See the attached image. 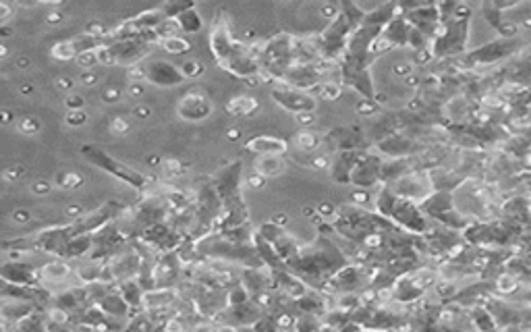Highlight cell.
Returning <instances> with one entry per match:
<instances>
[{
	"label": "cell",
	"instance_id": "cell-6",
	"mask_svg": "<svg viewBox=\"0 0 531 332\" xmlns=\"http://www.w3.org/2000/svg\"><path fill=\"white\" fill-rule=\"evenodd\" d=\"M391 187H393V191H395L401 199H407V202H413V204H417V206H421L425 199L436 191L432 173H430V170H423V168H417V170H413V173L401 177V179L395 181Z\"/></svg>",
	"mask_w": 531,
	"mask_h": 332
},
{
	"label": "cell",
	"instance_id": "cell-26",
	"mask_svg": "<svg viewBox=\"0 0 531 332\" xmlns=\"http://www.w3.org/2000/svg\"><path fill=\"white\" fill-rule=\"evenodd\" d=\"M36 311H42L36 303L17 301V299H5V303H3V320H5V326H9V324L17 326L19 322H23L25 318H29V316L36 314Z\"/></svg>",
	"mask_w": 531,
	"mask_h": 332
},
{
	"label": "cell",
	"instance_id": "cell-34",
	"mask_svg": "<svg viewBox=\"0 0 531 332\" xmlns=\"http://www.w3.org/2000/svg\"><path fill=\"white\" fill-rule=\"evenodd\" d=\"M158 44H160L162 50H166L173 56H181V54L191 52V42L183 36H169V38H162Z\"/></svg>",
	"mask_w": 531,
	"mask_h": 332
},
{
	"label": "cell",
	"instance_id": "cell-14",
	"mask_svg": "<svg viewBox=\"0 0 531 332\" xmlns=\"http://www.w3.org/2000/svg\"><path fill=\"white\" fill-rule=\"evenodd\" d=\"M143 79L156 88H177L187 79V75L175 62L156 58L143 66Z\"/></svg>",
	"mask_w": 531,
	"mask_h": 332
},
{
	"label": "cell",
	"instance_id": "cell-8",
	"mask_svg": "<svg viewBox=\"0 0 531 332\" xmlns=\"http://www.w3.org/2000/svg\"><path fill=\"white\" fill-rule=\"evenodd\" d=\"M324 146L338 154V152H369L373 146L365 133L355 127H336L324 136Z\"/></svg>",
	"mask_w": 531,
	"mask_h": 332
},
{
	"label": "cell",
	"instance_id": "cell-40",
	"mask_svg": "<svg viewBox=\"0 0 531 332\" xmlns=\"http://www.w3.org/2000/svg\"><path fill=\"white\" fill-rule=\"evenodd\" d=\"M0 11H3V17H0V21H7L11 17V7L7 3H0Z\"/></svg>",
	"mask_w": 531,
	"mask_h": 332
},
{
	"label": "cell",
	"instance_id": "cell-38",
	"mask_svg": "<svg viewBox=\"0 0 531 332\" xmlns=\"http://www.w3.org/2000/svg\"><path fill=\"white\" fill-rule=\"evenodd\" d=\"M343 92V86L341 84H322L320 90H318V98H324V100H336Z\"/></svg>",
	"mask_w": 531,
	"mask_h": 332
},
{
	"label": "cell",
	"instance_id": "cell-2",
	"mask_svg": "<svg viewBox=\"0 0 531 332\" xmlns=\"http://www.w3.org/2000/svg\"><path fill=\"white\" fill-rule=\"evenodd\" d=\"M158 42H160L158 31H151V34L139 36V38H129V40L106 42L102 46V60L116 62L123 66H133L149 52V46H154Z\"/></svg>",
	"mask_w": 531,
	"mask_h": 332
},
{
	"label": "cell",
	"instance_id": "cell-13",
	"mask_svg": "<svg viewBox=\"0 0 531 332\" xmlns=\"http://www.w3.org/2000/svg\"><path fill=\"white\" fill-rule=\"evenodd\" d=\"M220 69H224L226 73H231L235 77H241V79H254V77L262 75V62L247 44L239 42L235 52L226 58V62L220 66Z\"/></svg>",
	"mask_w": 531,
	"mask_h": 332
},
{
	"label": "cell",
	"instance_id": "cell-4",
	"mask_svg": "<svg viewBox=\"0 0 531 332\" xmlns=\"http://www.w3.org/2000/svg\"><path fill=\"white\" fill-rule=\"evenodd\" d=\"M239 40H235L233 36V27H231V17L226 13V9H218L214 13L212 25H210V50L214 60L222 66L226 62L235 48H237Z\"/></svg>",
	"mask_w": 531,
	"mask_h": 332
},
{
	"label": "cell",
	"instance_id": "cell-35",
	"mask_svg": "<svg viewBox=\"0 0 531 332\" xmlns=\"http://www.w3.org/2000/svg\"><path fill=\"white\" fill-rule=\"evenodd\" d=\"M251 301V295H249V291L243 287V283L239 281V283H235L233 287H229L226 289V303H229L231 307H235V305H243V303H249Z\"/></svg>",
	"mask_w": 531,
	"mask_h": 332
},
{
	"label": "cell",
	"instance_id": "cell-5",
	"mask_svg": "<svg viewBox=\"0 0 531 332\" xmlns=\"http://www.w3.org/2000/svg\"><path fill=\"white\" fill-rule=\"evenodd\" d=\"M270 94H272V100L280 108H284L291 114H297V118L316 114V110H318V96H314L310 92H303V90L291 88L284 84H274Z\"/></svg>",
	"mask_w": 531,
	"mask_h": 332
},
{
	"label": "cell",
	"instance_id": "cell-36",
	"mask_svg": "<svg viewBox=\"0 0 531 332\" xmlns=\"http://www.w3.org/2000/svg\"><path fill=\"white\" fill-rule=\"evenodd\" d=\"M50 56L56 58V60H71V58H77L79 54H77V50H75V46H73V40H62V42L52 46Z\"/></svg>",
	"mask_w": 531,
	"mask_h": 332
},
{
	"label": "cell",
	"instance_id": "cell-12",
	"mask_svg": "<svg viewBox=\"0 0 531 332\" xmlns=\"http://www.w3.org/2000/svg\"><path fill=\"white\" fill-rule=\"evenodd\" d=\"M401 231L417 235V237H425L430 233V222L425 218V212L421 210V206L407 202V199H399V204L393 212L391 218Z\"/></svg>",
	"mask_w": 531,
	"mask_h": 332
},
{
	"label": "cell",
	"instance_id": "cell-28",
	"mask_svg": "<svg viewBox=\"0 0 531 332\" xmlns=\"http://www.w3.org/2000/svg\"><path fill=\"white\" fill-rule=\"evenodd\" d=\"M254 168L262 179H272V177H280L286 170V160L284 156H258L254 162Z\"/></svg>",
	"mask_w": 531,
	"mask_h": 332
},
{
	"label": "cell",
	"instance_id": "cell-25",
	"mask_svg": "<svg viewBox=\"0 0 531 332\" xmlns=\"http://www.w3.org/2000/svg\"><path fill=\"white\" fill-rule=\"evenodd\" d=\"M75 274V270L71 268V264L66 259H56V261H48L40 268V281L42 285H62L66 283L71 277Z\"/></svg>",
	"mask_w": 531,
	"mask_h": 332
},
{
	"label": "cell",
	"instance_id": "cell-17",
	"mask_svg": "<svg viewBox=\"0 0 531 332\" xmlns=\"http://www.w3.org/2000/svg\"><path fill=\"white\" fill-rule=\"evenodd\" d=\"M382 162H384V158L380 154H375L373 150L363 152L351 173L349 185L359 187V189H369L375 183H382Z\"/></svg>",
	"mask_w": 531,
	"mask_h": 332
},
{
	"label": "cell",
	"instance_id": "cell-1",
	"mask_svg": "<svg viewBox=\"0 0 531 332\" xmlns=\"http://www.w3.org/2000/svg\"><path fill=\"white\" fill-rule=\"evenodd\" d=\"M82 156H84L90 164H94L96 168L108 173L110 177H114V179H119V181H123V183H127L129 187L137 189L139 193L145 195V193L149 191L151 181H149L143 173H139L137 168H133V166H129V164H125V162L112 158V156L106 154L102 148L92 146V144H86V146H82Z\"/></svg>",
	"mask_w": 531,
	"mask_h": 332
},
{
	"label": "cell",
	"instance_id": "cell-21",
	"mask_svg": "<svg viewBox=\"0 0 531 332\" xmlns=\"http://www.w3.org/2000/svg\"><path fill=\"white\" fill-rule=\"evenodd\" d=\"M0 277L9 285L17 287H38L42 285L40 281V268H34L32 264L25 261H9L0 268Z\"/></svg>",
	"mask_w": 531,
	"mask_h": 332
},
{
	"label": "cell",
	"instance_id": "cell-30",
	"mask_svg": "<svg viewBox=\"0 0 531 332\" xmlns=\"http://www.w3.org/2000/svg\"><path fill=\"white\" fill-rule=\"evenodd\" d=\"M399 199L401 197L393 191L391 185H382L380 191H378V195H375V214H380V216L391 220L393 212H395V208L399 204Z\"/></svg>",
	"mask_w": 531,
	"mask_h": 332
},
{
	"label": "cell",
	"instance_id": "cell-33",
	"mask_svg": "<svg viewBox=\"0 0 531 332\" xmlns=\"http://www.w3.org/2000/svg\"><path fill=\"white\" fill-rule=\"evenodd\" d=\"M96 247V239L94 235H79V237H73L66 245V255L64 259H71V257H82L86 253H90L92 249Z\"/></svg>",
	"mask_w": 531,
	"mask_h": 332
},
{
	"label": "cell",
	"instance_id": "cell-18",
	"mask_svg": "<svg viewBox=\"0 0 531 332\" xmlns=\"http://www.w3.org/2000/svg\"><path fill=\"white\" fill-rule=\"evenodd\" d=\"M278 84L303 90V92H310L312 90H320V86L324 84L322 71H320V62L316 64H293L291 69L282 75V79Z\"/></svg>",
	"mask_w": 531,
	"mask_h": 332
},
{
	"label": "cell",
	"instance_id": "cell-7",
	"mask_svg": "<svg viewBox=\"0 0 531 332\" xmlns=\"http://www.w3.org/2000/svg\"><path fill=\"white\" fill-rule=\"evenodd\" d=\"M371 150L382 158H417L423 152H428L421 142L413 140L405 131H397L393 136L375 142Z\"/></svg>",
	"mask_w": 531,
	"mask_h": 332
},
{
	"label": "cell",
	"instance_id": "cell-27",
	"mask_svg": "<svg viewBox=\"0 0 531 332\" xmlns=\"http://www.w3.org/2000/svg\"><path fill=\"white\" fill-rule=\"evenodd\" d=\"M106 316H110V318H119V320H129V318H133L131 314H133V309H131V305L125 301V297L119 293V289H114L112 293H108L100 303H96Z\"/></svg>",
	"mask_w": 531,
	"mask_h": 332
},
{
	"label": "cell",
	"instance_id": "cell-37",
	"mask_svg": "<svg viewBox=\"0 0 531 332\" xmlns=\"http://www.w3.org/2000/svg\"><path fill=\"white\" fill-rule=\"evenodd\" d=\"M185 173V168H183V164L181 162H177V160H166V162H162V177H164V181H177L181 175Z\"/></svg>",
	"mask_w": 531,
	"mask_h": 332
},
{
	"label": "cell",
	"instance_id": "cell-23",
	"mask_svg": "<svg viewBox=\"0 0 531 332\" xmlns=\"http://www.w3.org/2000/svg\"><path fill=\"white\" fill-rule=\"evenodd\" d=\"M239 281L249 291L251 299H256L262 293H268V291L276 289L272 272H270V268H266V266H264V268H243Z\"/></svg>",
	"mask_w": 531,
	"mask_h": 332
},
{
	"label": "cell",
	"instance_id": "cell-39",
	"mask_svg": "<svg viewBox=\"0 0 531 332\" xmlns=\"http://www.w3.org/2000/svg\"><path fill=\"white\" fill-rule=\"evenodd\" d=\"M110 127H112V131H114V133H119V136H125V131L129 129V125H127L121 116H116V118L112 120V125H110Z\"/></svg>",
	"mask_w": 531,
	"mask_h": 332
},
{
	"label": "cell",
	"instance_id": "cell-15",
	"mask_svg": "<svg viewBox=\"0 0 531 332\" xmlns=\"http://www.w3.org/2000/svg\"><path fill=\"white\" fill-rule=\"evenodd\" d=\"M266 316V309L260 307L254 299L249 303H243V305H235V307H224L216 318L214 322L218 326H231V328H249V326H256L262 318Z\"/></svg>",
	"mask_w": 531,
	"mask_h": 332
},
{
	"label": "cell",
	"instance_id": "cell-9",
	"mask_svg": "<svg viewBox=\"0 0 531 332\" xmlns=\"http://www.w3.org/2000/svg\"><path fill=\"white\" fill-rule=\"evenodd\" d=\"M139 270H141V251L137 249V245L125 251H116L108 259V281L114 285L137 279Z\"/></svg>",
	"mask_w": 531,
	"mask_h": 332
},
{
	"label": "cell",
	"instance_id": "cell-22",
	"mask_svg": "<svg viewBox=\"0 0 531 332\" xmlns=\"http://www.w3.org/2000/svg\"><path fill=\"white\" fill-rule=\"evenodd\" d=\"M243 148L256 156H286L291 142L276 138V136H256V138L247 140Z\"/></svg>",
	"mask_w": 531,
	"mask_h": 332
},
{
	"label": "cell",
	"instance_id": "cell-3",
	"mask_svg": "<svg viewBox=\"0 0 531 332\" xmlns=\"http://www.w3.org/2000/svg\"><path fill=\"white\" fill-rule=\"evenodd\" d=\"M467 29H469V13L467 15H457L454 13L452 19L440 25L436 38L432 40V50L430 54L436 58L452 56L465 50L467 44Z\"/></svg>",
	"mask_w": 531,
	"mask_h": 332
},
{
	"label": "cell",
	"instance_id": "cell-32",
	"mask_svg": "<svg viewBox=\"0 0 531 332\" xmlns=\"http://www.w3.org/2000/svg\"><path fill=\"white\" fill-rule=\"evenodd\" d=\"M173 21H175V25L179 27V31H181V34H197V31L203 27L201 15L195 11V7H191V9L183 11V13H181L179 17H175Z\"/></svg>",
	"mask_w": 531,
	"mask_h": 332
},
{
	"label": "cell",
	"instance_id": "cell-31",
	"mask_svg": "<svg viewBox=\"0 0 531 332\" xmlns=\"http://www.w3.org/2000/svg\"><path fill=\"white\" fill-rule=\"evenodd\" d=\"M260 110V102L254 96H235L226 102V112L233 116H251Z\"/></svg>",
	"mask_w": 531,
	"mask_h": 332
},
{
	"label": "cell",
	"instance_id": "cell-11",
	"mask_svg": "<svg viewBox=\"0 0 531 332\" xmlns=\"http://www.w3.org/2000/svg\"><path fill=\"white\" fill-rule=\"evenodd\" d=\"M241 177H243V162L241 160H233L229 164H224L214 177V187L222 199V204L235 202V199H241Z\"/></svg>",
	"mask_w": 531,
	"mask_h": 332
},
{
	"label": "cell",
	"instance_id": "cell-19",
	"mask_svg": "<svg viewBox=\"0 0 531 332\" xmlns=\"http://www.w3.org/2000/svg\"><path fill=\"white\" fill-rule=\"evenodd\" d=\"M214 106L201 90H189L177 102V114L187 123H201L212 114Z\"/></svg>",
	"mask_w": 531,
	"mask_h": 332
},
{
	"label": "cell",
	"instance_id": "cell-29",
	"mask_svg": "<svg viewBox=\"0 0 531 332\" xmlns=\"http://www.w3.org/2000/svg\"><path fill=\"white\" fill-rule=\"evenodd\" d=\"M291 144L299 152H318L320 146H324V138L318 136V133L312 131V129H299L291 138Z\"/></svg>",
	"mask_w": 531,
	"mask_h": 332
},
{
	"label": "cell",
	"instance_id": "cell-16",
	"mask_svg": "<svg viewBox=\"0 0 531 332\" xmlns=\"http://www.w3.org/2000/svg\"><path fill=\"white\" fill-rule=\"evenodd\" d=\"M258 233L268 241V243H272L274 245V249L278 251V255L282 257V261L288 266L293 259H297L299 255H301V251H303V245H299V241L293 237V235H288L280 225H276V222H266V225H262L260 229H258Z\"/></svg>",
	"mask_w": 531,
	"mask_h": 332
},
{
	"label": "cell",
	"instance_id": "cell-20",
	"mask_svg": "<svg viewBox=\"0 0 531 332\" xmlns=\"http://www.w3.org/2000/svg\"><path fill=\"white\" fill-rule=\"evenodd\" d=\"M181 291L177 287H158L145 293L143 297V311L145 314H171V309L179 303ZM173 316V314H171Z\"/></svg>",
	"mask_w": 531,
	"mask_h": 332
},
{
	"label": "cell",
	"instance_id": "cell-24",
	"mask_svg": "<svg viewBox=\"0 0 531 332\" xmlns=\"http://www.w3.org/2000/svg\"><path fill=\"white\" fill-rule=\"evenodd\" d=\"M361 154L363 152H338L330 162L332 181H336L341 185H349L351 183V173H353L355 164L359 162Z\"/></svg>",
	"mask_w": 531,
	"mask_h": 332
},
{
	"label": "cell",
	"instance_id": "cell-10",
	"mask_svg": "<svg viewBox=\"0 0 531 332\" xmlns=\"http://www.w3.org/2000/svg\"><path fill=\"white\" fill-rule=\"evenodd\" d=\"M341 79L343 86L353 88L363 100L375 102V86L371 79V66L357 64L351 60H341Z\"/></svg>",
	"mask_w": 531,
	"mask_h": 332
}]
</instances>
